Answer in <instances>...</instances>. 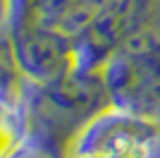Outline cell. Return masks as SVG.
I'll use <instances>...</instances> for the list:
<instances>
[{
  "mask_svg": "<svg viewBox=\"0 0 160 158\" xmlns=\"http://www.w3.org/2000/svg\"><path fill=\"white\" fill-rule=\"evenodd\" d=\"M100 77L110 105L160 118V24L115 53Z\"/></svg>",
  "mask_w": 160,
  "mask_h": 158,
  "instance_id": "7a4b0ae2",
  "label": "cell"
},
{
  "mask_svg": "<svg viewBox=\"0 0 160 158\" xmlns=\"http://www.w3.org/2000/svg\"><path fill=\"white\" fill-rule=\"evenodd\" d=\"M7 7H10V0H0V31H5V22H7Z\"/></svg>",
  "mask_w": 160,
  "mask_h": 158,
  "instance_id": "8992f818",
  "label": "cell"
},
{
  "mask_svg": "<svg viewBox=\"0 0 160 158\" xmlns=\"http://www.w3.org/2000/svg\"><path fill=\"white\" fill-rule=\"evenodd\" d=\"M155 149H136V151H115L98 153V156H74V158H153Z\"/></svg>",
  "mask_w": 160,
  "mask_h": 158,
  "instance_id": "5b68a950",
  "label": "cell"
},
{
  "mask_svg": "<svg viewBox=\"0 0 160 158\" xmlns=\"http://www.w3.org/2000/svg\"><path fill=\"white\" fill-rule=\"evenodd\" d=\"M115 3L117 0H10L5 34H48L72 53L74 43L93 29Z\"/></svg>",
  "mask_w": 160,
  "mask_h": 158,
  "instance_id": "3957f363",
  "label": "cell"
},
{
  "mask_svg": "<svg viewBox=\"0 0 160 158\" xmlns=\"http://www.w3.org/2000/svg\"><path fill=\"white\" fill-rule=\"evenodd\" d=\"M31 151L27 96L0 93V158H22Z\"/></svg>",
  "mask_w": 160,
  "mask_h": 158,
  "instance_id": "277c9868",
  "label": "cell"
},
{
  "mask_svg": "<svg viewBox=\"0 0 160 158\" xmlns=\"http://www.w3.org/2000/svg\"><path fill=\"white\" fill-rule=\"evenodd\" d=\"M110 105L103 77L67 74L50 84H27V113L31 151L48 158H65L77 132L96 113Z\"/></svg>",
  "mask_w": 160,
  "mask_h": 158,
  "instance_id": "6da1fadb",
  "label": "cell"
}]
</instances>
